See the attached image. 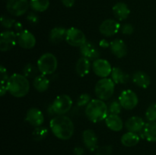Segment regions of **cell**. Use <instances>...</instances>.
I'll return each mask as SVG.
<instances>
[{"instance_id":"cell-1","label":"cell","mask_w":156,"mask_h":155,"mask_svg":"<svg viewBox=\"0 0 156 155\" xmlns=\"http://www.w3.org/2000/svg\"><path fill=\"white\" fill-rule=\"evenodd\" d=\"M50 128L53 135L61 140H69L74 133V124L69 117L57 115L50 122Z\"/></svg>"},{"instance_id":"cell-2","label":"cell","mask_w":156,"mask_h":155,"mask_svg":"<svg viewBox=\"0 0 156 155\" xmlns=\"http://www.w3.org/2000/svg\"><path fill=\"white\" fill-rule=\"evenodd\" d=\"M7 90L15 97H23L27 95L30 90V82L24 74L15 73L9 76L6 83Z\"/></svg>"},{"instance_id":"cell-3","label":"cell","mask_w":156,"mask_h":155,"mask_svg":"<svg viewBox=\"0 0 156 155\" xmlns=\"http://www.w3.org/2000/svg\"><path fill=\"white\" fill-rule=\"evenodd\" d=\"M108 115V107L104 100L93 99L85 108V115L92 122H99L106 119Z\"/></svg>"},{"instance_id":"cell-4","label":"cell","mask_w":156,"mask_h":155,"mask_svg":"<svg viewBox=\"0 0 156 155\" xmlns=\"http://www.w3.org/2000/svg\"><path fill=\"white\" fill-rule=\"evenodd\" d=\"M57 59L53 53H47L43 54L37 60V68L40 72L45 75L52 74L57 68Z\"/></svg>"},{"instance_id":"cell-5","label":"cell","mask_w":156,"mask_h":155,"mask_svg":"<svg viewBox=\"0 0 156 155\" xmlns=\"http://www.w3.org/2000/svg\"><path fill=\"white\" fill-rule=\"evenodd\" d=\"M115 83L112 79L104 78L96 83L94 91L98 98L102 100H107L111 98L114 93Z\"/></svg>"},{"instance_id":"cell-6","label":"cell","mask_w":156,"mask_h":155,"mask_svg":"<svg viewBox=\"0 0 156 155\" xmlns=\"http://www.w3.org/2000/svg\"><path fill=\"white\" fill-rule=\"evenodd\" d=\"M52 108L56 115H65L73 106V100L67 94L57 96L51 104Z\"/></svg>"},{"instance_id":"cell-7","label":"cell","mask_w":156,"mask_h":155,"mask_svg":"<svg viewBox=\"0 0 156 155\" xmlns=\"http://www.w3.org/2000/svg\"><path fill=\"white\" fill-rule=\"evenodd\" d=\"M119 102L122 107L127 110L133 109L137 106L139 98L137 94L132 90H124L119 96Z\"/></svg>"},{"instance_id":"cell-8","label":"cell","mask_w":156,"mask_h":155,"mask_svg":"<svg viewBox=\"0 0 156 155\" xmlns=\"http://www.w3.org/2000/svg\"><path fill=\"white\" fill-rule=\"evenodd\" d=\"M30 6L27 0H8L6 9L13 16L19 17L24 15Z\"/></svg>"},{"instance_id":"cell-9","label":"cell","mask_w":156,"mask_h":155,"mask_svg":"<svg viewBox=\"0 0 156 155\" xmlns=\"http://www.w3.org/2000/svg\"><path fill=\"white\" fill-rule=\"evenodd\" d=\"M66 41L75 47H80L86 41V37L83 32L76 27H70L67 29Z\"/></svg>"},{"instance_id":"cell-10","label":"cell","mask_w":156,"mask_h":155,"mask_svg":"<svg viewBox=\"0 0 156 155\" xmlns=\"http://www.w3.org/2000/svg\"><path fill=\"white\" fill-rule=\"evenodd\" d=\"M17 43V33L12 30L3 31L0 36V50L9 51L15 46Z\"/></svg>"},{"instance_id":"cell-11","label":"cell","mask_w":156,"mask_h":155,"mask_svg":"<svg viewBox=\"0 0 156 155\" xmlns=\"http://www.w3.org/2000/svg\"><path fill=\"white\" fill-rule=\"evenodd\" d=\"M111 65L108 60L104 59H98L93 62L92 70L98 77L108 78L112 72Z\"/></svg>"},{"instance_id":"cell-12","label":"cell","mask_w":156,"mask_h":155,"mask_svg":"<svg viewBox=\"0 0 156 155\" xmlns=\"http://www.w3.org/2000/svg\"><path fill=\"white\" fill-rule=\"evenodd\" d=\"M17 41L21 48L25 50H30L34 48L36 45V38L34 35L29 30H22L20 33H17Z\"/></svg>"},{"instance_id":"cell-13","label":"cell","mask_w":156,"mask_h":155,"mask_svg":"<svg viewBox=\"0 0 156 155\" xmlns=\"http://www.w3.org/2000/svg\"><path fill=\"white\" fill-rule=\"evenodd\" d=\"M120 23L114 19H107L101 24L99 27V31L105 36H112L118 33L120 30Z\"/></svg>"},{"instance_id":"cell-14","label":"cell","mask_w":156,"mask_h":155,"mask_svg":"<svg viewBox=\"0 0 156 155\" xmlns=\"http://www.w3.org/2000/svg\"><path fill=\"white\" fill-rule=\"evenodd\" d=\"M25 120L31 126H34V127H38L44 123V114L37 108H30L26 113Z\"/></svg>"},{"instance_id":"cell-15","label":"cell","mask_w":156,"mask_h":155,"mask_svg":"<svg viewBox=\"0 0 156 155\" xmlns=\"http://www.w3.org/2000/svg\"><path fill=\"white\" fill-rule=\"evenodd\" d=\"M82 140L85 147L91 151H95L98 149V136L91 129H86L82 133Z\"/></svg>"},{"instance_id":"cell-16","label":"cell","mask_w":156,"mask_h":155,"mask_svg":"<svg viewBox=\"0 0 156 155\" xmlns=\"http://www.w3.org/2000/svg\"><path fill=\"white\" fill-rule=\"evenodd\" d=\"M110 50L111 53L117 58H123L127 54V46L124 41L120 39H115L111 42Z\"/></svg>"},{"instance_id":"cell-17","label":"cell","mask_w":156,"mask_h":155,"mask_svg":"<svg viewBox=\"0 0 156 155\" xmlns=\"http://www.w3.org/2000/svg\"><path fill=\"white\" fill-rule=\"evenodd\" d=\"M80 53L83 57L88 58L90 60H96L99 59V52L94 44L89 42H85L80 46Z\"/></svg>"},{"instance_id":"cell-18","label":"cell","mask_w":156,"mask_h":155,"mask_svg":"<svg viewBox=\"0 0 156 155\" xmlns=\"http://www.w3.org/2000/svg\"><path fill=\"white\" fill-rule=\"evenodd\" d=\"M145 125H146V123H145L144 120L141 117L139 116L130 117L129 119H128L127 121L125 123L126 129L129 132H135V133H137V132H140L142 130H143Z\"/></svg>"},{"instance_id":"cell-19","label":"cell","mask_w":156,"mask_h":155,"mask_svg":"<svg viewBox=\"0 0 156 155\" xmlns=\"http://www.w3.org/2000/svg\"><path fill=\"white\" fill-rule=\"evenodd\" d=\"M105 120L106 126L111 130L114 132H120L123 129V121L117 114H108Z\"/></svg>"},{"instance_id":"cell-20","label":"cell","mask_w":156,"mask_h":155,"mask_svg":"<svg viewBox=\"0 0 156 155\" xmlns=\"http://www.w3.org/2000/svg\"><path fill=\"white\" fill-rule=\"evenodd\" d=\"M113 13L119 21H124L129 17L130 10L124 2H117L113 7Z\"/></svg>"},{"instance_id":"cell-21","label":"cell","mask_w":156,"mask_h":155,"mask_svg":"<svg viewBox=\"0 0 156 155\" xmlns=\"http://www.w3.org/2000/svg\"><path fill=\"white\" fill-rule=\"evenodd\" d=\"M133 81L136 85L142 88H147L150 85V77L146 72L137 71L133 75Z\"/></svg>"},{"instance_id":"cell-22","label":"cell","mask_w":156,"mask_h":155,"mask_svg":"<svg viewBox=\"0 0 156 155\" xmlns=\"http://www.w3.org/2000/svg\"><path fill=\"white\" fill-rule=\"evenodd\" d=\"M91 69V62L90 59L85 57H81L78 59L76 65V71L80 77H85L89 73Z\"/></svg>"},{"instance_id":"cell-23","label":"cell","mask_w":156,"mask_h":155,"mask_svg":"<svg viewBox=\"0 0 156 155\" xmlns=\"http://www.w3.org/2000/svg\"><path fill=\"white\" fill-rule=\"evenodd\" d=\"M67 30L65 27H56L51 30L50 33V40L53 43H59L61 41L66 40Z\"/></svg>"},{"instance_id":"cell-24","label":"cell","mask_w":156,"mask_h":155,"mask_svg":"<svg viewBox=\"0 0 156 155\" xmlns=\"http://www.w3.org/2000/svg\"><path fill=\"white\" fill-rule=\"evenodd\" d=\"M33 85L35 90L39 92H44L47 91L50 86V80L45 74H39L34 78Z\"/></svg>"},{"instance_id":"cell-25","label":"cell","mask_w":156,"mask_h":155,"mask_svg":"<svg viewBox=\"0 0 156 155\" xmlns=\"http://www.w3.org/2000/svg\"><path fill=\"white\" fill-rule=\"evenodd\" d=\"M111 79L115 84H126L129 81V75L118 67H114L111 72Z\"/></svg>"},{"instance_id":"cell-26","label":"cell","mask_w":156,"mask_h":155,"mask_svg":"<svg viewBox=\"0 0 156 155\" xmlns=\"http://www.w3.org/2000/svg\"><path fill=\"white\" fill-rule=\"evenodd\" d=\"M140 138L135 132H128L121 137V143L125 147H134L140 142Z\"/></svg>"},{"instance_id":"cell-27","label":"cell","mask_w":156,"mask_h":155,"mask_svg":"<svg viewBox=\"0 0 156 155\" xmlns=\"http://www.w3.org/2000/svg\"><path fill=\"white\" fill-rule=\"evenodd\" d=\"M143 135L148 141L156 142V122L146 123L143 129Z\"/></svg>"},{"instance_id":"cell-28","label":"cell","mask_w":156,"mask_h":155,"mask_svg":"<svg viewBox=\"0 0 156 155\" xmlns=\"http://www.w3.org/2000/svg\"><path fill=\"white\" fill-rule=\"evenodd\" d=\"M30 6L35 12H44L47 11L50 6V1L49 0H30Z\"/></svg>"},{"instance_id":"cell-29","label":"cell","mask_w":156,"mask_h":155,"mask_svg":"<svg viewBox=\"0 0 156 155\" xmlns=\"http://www.w3.org/2000/svg\"><path fill=\"white\" fill-rule=\"evenodd\" d=\"M47 135H48V130H47V129L45 127H43L41 126H38V127H35L33 132H32L33 139L37 141L44 140L47 136Z\"/></svg>"},{"instance_id":"cell-30","label":"cell","mask_w":156,"mask_h":155,"mask_svg":"<svg viewBox=\"0 0 156 155\" xmlns=\"http://www.w3.org/2000/svg\"><path fill=\"white\" fill-rule=\"evenodd\" d=\"M39 71L37 66H35L33 64H27L23 68V74L27 78H34L36 76H37V72Z\"/></svg>"},{"instance_id":"cell-31","label":"cell","mask_w":156,"mask_h":155,"mask_svg":"<svg viewBox=\"0 0 156 155\" xmlns=\"http://www.w3.org/2000/svg\"><path fill=\"white\" fill-rule=\"evenodd\" d=\"M146 117L149 122H156V103H153L148 107Z\"/></svg>"},{"instance_id":"cell-32","label":"cell","mask_w":156,"mask_h":155,"mask_svg":"<svg viewBox=\"0 0 156 155\" xmlns=\"http://www.w3.org/2000/svg\"><path fill=\"white\" fill-rule=\"evenodd\" d=\"M121 105L119 101H113L108 107V112L111 114H120L121 112Z\"/></svg>"},{"instance_id":"cell-33","label":"cell","mask_w":156,"mask_h":155,"mask_svg":"<svg viewBox=\"0 0 156 155\" xmlns=\"http://www.w3.org/2000/svg\"><path fill=\"white\" fill-rule=\"evenodd\" d=\"M16 21H15L14 19L12 18H9V17H6L2 15L1 18V24L5 28H7V29H11L12 27L15 26V24Z\"/></svg>"},{"instance_id":"cell-34","label":"cell","mask_w":156,"mask_h":155,"mask_svg":"<svg viewBox=\"0 0 156 155\" xmlns=\"http://www.w3.org/2000/svg\"><path fill=\"white\" fill-rule=\"evenodd\" d=\"M112 146L111 145H105L102 147H98L95 150L96 155H111L112 153Z\"/></svg>"},{"instance_id":"cell-35","label":"cell","mask_w":156,"mask_h":155,"mask_svg":"<svg viewBox=\"0 0 156 155\" xmlns=\"http://www.w3.org/2000/svg\"><path fill=\"white\" fill-rule=\"evenodd\" d=\"M91 97L88 94H82L78 99V106H83L85 105H88V103L91 101Z\"/></svg>"},{"instance_id":"cell-36","label":"cell","mask_w":156,"mask_h":155,"mask_svg":"<svg viewBox=\"0 0 156 155\" xmlns=\"http://www.w3.org/2000/svg\"><path fill=\"white\" fill-rule=\"evenodd\" d=\"M120 30H121L122 33L125 35H131L134 32V27L132 24H123L120 27Z\"/></svg>"},{"instance_id":"cell-37","label":"cell","mask_w":156,"mask_h":155,"mask_svg":"<svg viewBox=\"0 0 156 155\" xmlns=\"http://www.w3.org/2000/svg\"><path fill=\"white\" fill-rule=\"evenodd\" d=\"M0 74H1V85H5L9 80V76L7 74V70L2 65L0 66Z\"/></svg>"},{"instance_id":"cell-38","label":"cell","mask_w":156,"mask_h":155,"mask_svg":"<svg viewBox=\"0 0 156 155\" xmlns=\"http://www.w3.org/2000/svg\"><path fill=\"white\" fill-rule=\"evenodd\" d=\"M27 21L30 23H31V24H37L38 21H39V18H38V16L36 14L33 13V12L28 14V15H27Z\"/></svg>"},{"instance_id":"cell-39","label":"cell","mask_w":156,"mask_h":155,"mask_svg":"<svg viewBox=\"0 0 156 155\" xmlns=\"http://www.w3.org/2000/svg\"><path fill=\"white\" fill-rule=\"evenodd\" d=\"M14 27H15V30L17 31V33H20V32H21L22 30H24V27H23V24H21V22H19V21H16V22H15Z\"/></svg>"},{"instance_id":"cell-40","label":"cell","mask_w":156,"mask_h":155,"mask_svg":"<svg viewBox=\"0 0 156 155\" xmlns=\"http://www.w3.org/2000/svg\"><path fill=\"white\" fill-rule=\"evenodd\" d=\"M110 45H111V43L108 42L107 40L102 39V40H101V41L99 42V46H100L101 48L107 49V48H108V47H110Z\"/></svg>"},{"instance_id":"cell-41","label":"cell","mask_w":156,"mask_h":155,"mask_svg":"<svg viewBox=\"0 0 156 155\" xmlns=\"http://www.w3.org/2000/svg\"><path fill=\"white\" fill-rule=\"evenodd\" d=\"M64 6L67 8H71L74 5L75 0H61Z\"/></svg>"},{"instance_id":"cell-42","label":"cell","mask_w":156,"mask_h":155,"mask_svg":"<svg viewBox=\"0 0 156 155\" xmlns=\"http://www.w3.org/2000/svg\"><path fill=\"white\" fill-rule=\"evenodd\" d=\"M73 152H74L75 155H84L85 150H84V149L82 147H76L73 150Z\"/></svg>"},{"instance_id":"cell-43","label":"cell","mask_w":156,"mask_h":155,"mask_svg":"<svg viewBox=\"0 0 156 155\" xmlns=\"http://www.w3.org/2000/svg\"><path fill=\"white\" fill-rule=\"evenodd\" d=\"M7 91L8 90H7V87H6V84L1 85V88H0V95H1L2 97H3Z\"/></svg>"}]
</instances>
